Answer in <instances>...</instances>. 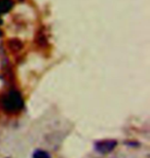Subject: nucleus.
<instances>
[{
	"mask_svg": "<svg viewBox=\"0 0 150 158\" xmlns=\"http://www.w3.org/2000/svg\"><path fill=\"white\" fill-rule=\"evenodd\" d=\"M12 6L11 0H0V14L7 12Z\"/></svg>",
	"mask_w": 150,
	"mask_h": 158,
	"instance_id": "nucleus-3",
	"label": "nucleus"
},
{
	"mask_svg": "<svg viewBox=\"0 0 150 158\" xmlns=\"http://www.w3.org/2000/svg\"><path fill=\"white\" fill-rule=\"evenodd\" d=\"M24 107V100L18 90H11L3 97L2 108L7 113H17Z\"/></svg>",
	"mask_w": 150,
	"mask_h": 158,
	"instance_id": "nucleus-1",
	"label": "nucleus"
},
{
	"mask_svg": "<svg viewBox=\"0 0 150 158\" xmlns=\"http://www.w3.org/2000/svg\"><path fill=\"white\" fill-rule=\"evenodd\" d=\"M33 158H50V155L44 150H36L33 153Z\"/></svg>",
	"mask_w": 150,
	"mask_h": 158,
	"instance_id": "nucleus-4",
	"label": "nucleus"
},
{
	"mask_svg": "<svg viewBox=\"0 0 150 158\" xmlns=\"http://www.w3.org/2000/svg\"><path fill=\"white\" fill-rule=\"evenodd\" d=\"M117 142L114 140H104L95 144V150L100 154H108L115 149Z\"/></svg>",
	"mask_w": 150,
	"mask_h": 158,
	"instance_id": "nucleus-2",
	"label": "nucleus"
}]
</instances>
